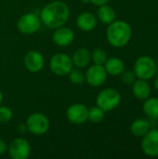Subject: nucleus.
Masks as SVG:
<instances>
[{
	"label": "nucleus",
	"mask_w": 158,
	"mask_h": 159,
	"mask_svg": "<svg viewBox=\"0 0 158 159\" xmlns=\"http://www.w3.org/2000/svg\"><path fill=\"white\" fill-rule=\"evenodd\" d=\"M120 78H121V81L125 84V85H132L133 82L135 81V78H136V75L134 74V72H131V71H125L120 75Z\"/></svg>",
	"instance_id": "obj_25"
},
{
	"label": "nucleus",
	"mask_w": 158,
	"mask_h": 159,
	"mask_svg": "<svg viewBox=\"0 0 158 159\" xmlns=\"http://www.w3.org/2000/svg\"><path fill=\"white\" fill-rule=\"evenodd\" d=\"M155 88H156V89L158 91V75L156 76V80H155Z\"/></svg>",
	"instance_id": "obj_28"
},
{
	"label": "nucleus",
	"mask_w": 158,
	"mask_h": 159,
	"mask_svg": "<svg viewBox=\"0 0 158 159\" xmlns=\"http://www.w3.org/2000/svg\"><path fill=\"white\" fill-rule=\"evenodd\" d=\"M151 129L150 122L144 118H137L130 125V132L136 137L144 136Z\"/></svg>",
	"instance_id": "obj_18"
},
{
	"label": "nucleus",
	"mask_w": 158,
	"mask_h": 159,
	"mask_svg": "<svg viewBox=\"0 0 158 159\" xmlns=\"http://www.w3.org/2000/svg\"><path fill=\"white\" fill-rule=\"evenodd\" d=\"M132 93L135 98L141 101H144L149 98L151 94V87L147 80L139 79L134 81L132 84Z\"/></svg>",
	"instance_id": "obj_14"
},
{
	"label": "nucleus",
	"mask_w": 158,
	"mask_h": 159,
	"mask_svg": "<svg viewBox=\"0 0 158 159\" xmlns=\"http://www.w3.org/2000/svg\"><path fill=\"white\" fill-rule=\"evenodd\" d=\"M12 118V112L7 106L0 105V124H7Z\"/></svg>",
	"instance_id": "obj_24"
},
{
	"label": "nucleus",
	"mask_w": 158,
	"mask_h": 159,
	"mask_svg": "<svg viewBox=\"0 0 158 159\" xmlns=\"http://www.w3.org/2000/svg\"><path fill=\"white\" fill-rule=\"evenodd\" d=\"M73 64L76 68H83L86 67L91 61V53L88 49L85 48H78L73 55L72 58Z\"/></svg>",
	"instance_id": "obj_16"
},
{
	"label": "nucleus",
	"mask_w": 158,
	"mask_h": 159,
	"mask_svg": "<svg viewBox=\"0 0 158 159\" xmlns=\"http://www.w3.org/2000/svg\"><path fill=\"white\" fill-rule=\"evenodd\" d=\"M25 68L31 73H37L42 70L45 64L43 55L36 50H30L26 53L23 59Z\"/></svg>",
	"instance_id": "obj_12"
},
{
	"label": "nucleus",
	"mask_w": 158,
	"mask_h": 159,
	"mask_svg": "<svg viewBox=\"0 0 158 159\" xmlns=\"http://www.w3.org/2000/svg\"><path fill=\"white\" fill-rule=\"evenodd\" d=\"M156 63L150 56L142 55L139 57L134 63V74L139 79L150 80L156 75Z\"/></svg>",
	"instance_id": "obj_3"
},
{
	"label": "nucleus",
	"mask_w": 158,
	"mask_h": 159,
	"mask_svg": "<svg viewBox=\"0 0 158 159\" xmlns=\"http://www.w3.org/2000/svg\"><path fill=\"white\" fill-rule=\"evenodd\" d=\"M104 111L102 110L99 106H94L88 110V120H89L93 124H98L102 122L104 118Z\"/></svg>",
	"instance_id": "obj_21"
},
{
	"label": "nucleus",
	"mask_w": 158,
	"mask_h": 159,
	"mask_svg": "<svg viewBox=\"0 0 158 159\" xmlns=\"http://www.w3.org/2000/svg\"><path fill=\"white\" fill-rule=\"evenodd\" d=\"M26 126L28 130L35 135L45 134L49 129L48 118L40 113H34L28 116L26 120Z\"/></svg>",
	"instance_id": "obj_7"
},
{
	"label": "nucleus",
	"mask_w": 158,
	"mask_h": 159,
	"mask_svg": "<svg viewBox=\"0 0 158 159\" xmlns=\"http://www.w3.org/2000/svg\"><path fill=\"white\" fill-rule=\"evenodd\" d=\"M7 143H6L4 141L0 140V156H1V155H4V154L7 152Z\"/></svg>",
	"instance_id": "obj_26"
},
{
	"label": "nucleus",
	"mask_w": 158,
	"mask_h": 159,
	"mask_svg": "<svg viewBox=\"0 0 158 159\" xmlns=\"http://www.w3.org/2000/svg\"><path fill=\"white\" fill-rule=\"evenodd\" d=\"M70 15L69 7L62 1H53L48 3L40 14L41 21L51 29L63 26Z\"/></svg>",
	"instance_id": "obj_1"
},
{
	"label": "nucleus",
	"mask_w": 158,
	"mask_h": 159,
	"mask_svg": "<svg viewBox=\"0 0 158 159\" xmlns=\"http://www.w3.org/2000/svg\"><path fill=\"white\" fill-rule=\"evenodd\" d=\"M41 19L34 13L22 15L18 20V30L23 34H34L41 27Z\"/></svg>",
	"instance_id": "obj_6"
},
{
	"label": "nucleus",
	"mask_w": 158,
	"mask_h": 159,
	"mask_svg": "<svg viewBox=\"0 0 158 159\" xmlns=\"http://www.w3.org/2000/svg\"><path fill=\"white\" fill-rule=\"evenodd\" d=\"M107 72L103 65L94 64L90 66L85 75V79L91 87L98 88L104 84L107 79Z\"/></svg>",
	"instance_id": "obj_10"
},
{
	"label": "nucleus",
	"mask_w": 158,
	"mask_h": 159,
	"mask_svg": "<svg viewBox=\"0 0 158 159\" xmlns=\"http://www.w3.org/2000/svg\"><path fill=\"white\" fill-rule=\"evenodd\" d=\"M8 154L12 159H27L31 154V145L27 140L16 138L8 146Z\"/></svg>",
	"instance_id": "obj_8"
},
{
	"label": "nucleus",
	"mask_w": 158,
	"mask_h": 159,
	"mask_svg": "<svg viewBox=\"0 0 158 159\" xmlns=\"http://www.w3.org/2000/svg\"><path fill=\"white\" fill-rule=\"evenodd\" d=\"M68 75H69L70 81L74 85H81L85 81V75L80 70V68L72 69Z\"/></svg>",
	"instance_id": "obj_23"
},
{
	"label": "nucleus",
	"mask_w": 158,
	"mask_h": 159,
	"mask_svg": "<svg viewBox=\"0 0 158 159\" xmlns=\"http://www.w3.org/2000/svg\"><path fill=\"white\" fill-rule=\"evenodd\" d=\"M66 116L68 120L75 125L84 124L88 121V109L82 103L72 104L66 111Z\"/></svg>",
	"instance_id": "obj_11"
},
{
	"label": "nucleus",
	"mask_w": 158,
	"mask_h": 159,
	"mask_svg": "<svg viewBox=\"0 0 158 159\" xmlns=\"http://www.w3.org/2000/svg\"><path fill=\"white\" fill-rule=\"evenodd\" d=\"M104 68L107 74L116 76V75H120L124 72L125 64L121 59L113 57V58L107 59V61L104 63Z\"/></svg>",
	"instance_id": "obj_17"
},
{
	"label": "nucleus",
	"mask_w": 158,
	"mask_h": 159,
	"mask_svg": "<svg viewBox=\"0 0 158 159\" xmlns=\"http://www.w3.org/2000/svg\"><path fill=\"white\" fill-rule=\"evenodd\" d=\"M93 5H95V6H102V5H105V4H107V3H109V1L110 0H89Z\"/></svg>",
	"instance_id": "obj_27"
},
{
	"label": "nucleus",
	"mask_w": 158,
	"mask_h": 159,
	"mask_svg": "<svg viewBox=\"0 0 158 159\" xmlns=\"http://www.w3.org/2000/svg\"><path fill=\"white\" fill-rule=\"evenodd\" d=\"M132 30L130 25L124 20H114L109 24L106 37L110 45L115 48L125 47L131 39Z\"/></svg>",
	"instance_id": "obj_2"
},
{
	"label": "nucleus",
	"mask_w": 158,
	"mask_h": 159,
	"mask_svg": "<svg viewBox=\"0 0 158 159\" xmlns=\"http://www.w3.org/2000/svg\"><path fill=\"white\" fill-rule=\"evenodd\" d=\"M115 10L111 6L107 4L100 6V8L98 9V18L102 22L105 24H110L114 20H115Z\"/></svg>",
	"instance_id": "obj_20"
},
{
	"label": "nucleus",
	"mask_w": 158,
	"mask_h": 159,
	"mask_svg": "<svg viewBox=\"0 0 158 159\" xmlns=\"http://www.w3.org/2000/svg\"><path fill=\"white\" fill-rule=\"evenodd\" d=\"M81 1H82V2H83L84 4H88V2H90L89 0H81Z\"/></svg>",
	"instance_id": "obj_30"
},
{
	"label": "nucleus",
	"mask_w": 158,
	"mask_h": 159,
	"mask_svg": "<svg viewBox=\"0 0 158 159\" xmlns=\"http://www.w3.org/2000/svg\"><path fill=\"white\" fill-rule=\"evenodd\" d=\"M143 113L151 119L158 120V98H147L142 104Z\"/></svg>",
	"instance_id": "obj_19"
},
{
	"label": "nucleus",
	"mask_w": 158,
	"mask_h": 159,
	"mask_svg": "<svg viewBox=\"0 0 158 159\" xmlns=\"http://www.w3.org/2000/svg\"><path fill=\"white\" fill-rule=\"evenodd\" d=\"M73 61L65 53H57L52 56L49 61V67L52 73L57 75H67L73 69Z\"/></svg>",
	"instance_id": "obj_5"
},
{
	"label": "nucleus",
	"mask_w": 158,
	"mask_h": 159,
	"mask_svg": "<svg viewBox=\"0 0 158 159\" xmlns=\"http://www.w3.org/2000/svg\"><path fill=\"white\" fill-rule=\"evenodd\" d=\"M74 32L70 28L64 26L56 28L52 35V39L54 43L60 47H66L71 45L74 41Z\"/></svg>",
	"instance_id": "obj_13"
},
{
	"label": "nucleus",
	"mask_w": 158,
	"mask_h": 159,
	"mask_svg": "<svg viewBox=\"0 0 158 159\" xmlns=\"http://www.w3.org/2000/svg\"><path fill=\"white\" fill-rule=\"evenodd\" d=\"M76 24L80 30L84 32H89L96 27L97 19L90 12H83L78 15L76 19Z\"/></svg>",
	"instance_id": "obj_15"
},
{
	"label": "nucleus",
	"mask_w": 158,
	"mask_h": 159,
	"mask_svg": "<svg viewBox=\"0 0 158 159\" xmlns=\"http://www.w3.org/2000/svg\"><path fill=\"white\" fill-rule=\"evenodd\" d=\"M107 59H108L107 53L102 48H95L93 50V52L91 53V60H93V61H94L95 64L103 65L105 63V61H107Z\"/></svg>",
	"instance_id": "obj_22"
},
{
	"label": "nucleus",
	"mask_w": 158,
	"mask_h": 159,
	"mask_svg": "<svg viewBox=\"0 0 158 159\" xmlns=\"http://www.w3.org/2000/svg\"><path fill=\"white\" fill-rule=\"evenodd\" d=\"M2 102H3V94H2V91L0 90V105L2 103Z\"/></svg>",
	"instance_id": "obj_29"
},
{
	"label": "nucleus",
	"mask_w": 158,
	"mask_h": 159,
	"mask_svg": "<svg viewBox=\"0 0 158 159\" xmlns=\"http://www.w3.org/2000/svg\"><path fill=\"white\" fill-rule=\"evenodd\" d=\"M121 102L120 93L115 89H102L97 96L96 102L97 106H99L104 112H110L115 110Z\"/></svg>",
	"instance_id": "obj_4"
},
{
	"label": "nucleus",
	"mask_w": 158,
	"mask_h": 159,
	"mask_svg": "<svg viewBox=\"0 0 158 159\" xmlns=\"http://www.w3.org/2000/svg\"><path fill=\"white\" fill-rule=\"evenodd\" d=\"M142 150L147 157H158V129H151L144 136H142Z\"/></svg>",
	"instance_id": "obj_9"
}]
</instances>
